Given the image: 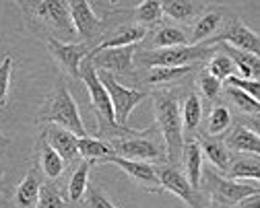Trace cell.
I'll return each instance as SVG.
<instances>
[{
  "label": "cell",
  "mask_w": 260,
  "mask_h": 208,
  "mask_svg": "<svg viewBox=\"0 0 260 208\" xmlns=\"http://www.w3.org/2000/svg\"><path fill=\"white\" fill-rule=\"evenodd\" d=\"M155 116L157 126L164 134V141L168 147V159L172 165H178L182 161L184 153V126L180 118V106L174 93H157L155 95Z\"/></svg>",
  "instance_id": "obj_1"
},
{
  "label": "cell",
  "mask_w": 260,
  "mask_h": 208,
  "mask_svg": "<svg viewBox=\"0 0 260 208\" xmlns=\"http://www.w3.org/2000/svg\"><path fill=\"white\" fill-rule=\"evenodd\" d=\"M42 120L44 122H52V124H56V126H60L64 130H69L77 138L87 136V130H85V124L81 120L77 103H75L71 91L64 85H60L56 89V93L52 95V99L48 103V110L44 112Z\"/></svg>",
  "instance_id": "obj_2"
},
{
  "label": "cell",
  "mask_w": 260,
  "mask_h": 208,
  "mask_svg": "<svg viewBox=\"0 0 260 208\" xmlns=\"http://www.w3.org/2000/svg\"><path fill=\"white\" fill-rule=\"evenodd\" d=\"M97 79L102 81V85L106 87V91L110 95L116 126L118 128H126L130 114H133V110L147 97V93L145 91H137V89H128V87L120 85L116 81V77L112 73H106V71H97Z\"/></svg>",
  "instance_id": "obj_3"
},
{
  "label": "cell",
  "mask_w": 260,
  "mask_h": 208,
  "mask_svg": "<svg viewBox=\"0 0 260 208\" xmlns=\"http://www.w3.org/2000/svg\"><path fill=\"white\" fill-rule=\"evenodd\" d=\"M215 56L211 46H180L168 50H155L145 54L141 60L151 66H192L194 62Z\"/></svg>",
  "instance_id": "obj_4"
},
{
  "label": "cell",
  "mask_w": 260,
  "mask_h": 208,
  "mask_svg": "<svg viewBox=\"0 0 260 208\" xmlns=\"http://www.w3.org/2000/svg\"><path fill=\"white\" fill-rule=\"evenodd\" d=\"M79 79L85 83V87H87V91H89V99H91V103H93L95 112L100 114V118H104V120L116 130L118 126H116V120H114V110H112L110 95H108L106 87L102 85V81L97 79V71L93 68V64H91L89 58H85L83 64H81ZM118 130H124V128H118Z\"/></svg>",
  "instance_id": "obj_5"
},
{
  "label": "cell",
  "mask_w": 260,
  "mask_h": 208,
  "mask_svg": "<svg viewBox=\"0 0 260 208\" xmlns=\"http://www.w3.org/2000/svg\"><path fill=\"white\" fill-rule=\"evenodd\" d=\"M112 153L116 157L128 159V161H151V159H161V151L155 143L147 141L143 136H126V138H116L112 141Z\"/></svg>",
  "instance_id": "obj_6"
},
{
  "label": "cell",
  "mask_w": 260,
  "mask_h": 208,
  "mask_svg": "<svg viewBox=\"0 0 260 208\" xmlns=\"http://www.w3.org/2000/svg\"><path fill=\"white\" fill-rule=\"evenodd\" d=\"M155 171H157L159 186L164 188V190H168V192L176 194L178 198H182L190 208H203L199 192L188 184V180L182 176V173L176 167H159Z\"/></svg>",
  "instance_id": "obj_7"
},
{
  "label": "cell",
  "mask_w": 260,
  "mask_h": 208,
  "mask_svg": "<svg viewBox=\"0 0 260 208\" xmlns=\"http://www.w3.org/2000/svg\"><path fill=\"white\" fill-rule=\"evenodd\" d=\"M139 46H124V48H112L104 50L100 54L91 56V64L95 71H106V73H130L133 68V60L137 54Z\"/></svg>",
  "instance_id": "obj_8"
},
{
  "label": "cell",
  "mask_w": 260,
  "mask_h": 208,
  "mask_svg": "<svg viewBox=\"0 0 260 208\" xmlns=\"http://www.w3.org/2000/svg\"><path fill=\"white\" fill-rule=\"evenodd\" d=\"M48 48L52 52V56L60 62V66L67 71L73 79H79L81 73V64L87 58L89 50L85 44H67V42H60V40H50Z\"/></svg>",
  "instance_id": "obj_9"
},
{
  "label": "cell",
  "mask_w": 260,
  "mask_h": 208,
  "mask_svg": "<svg viewBox=\"0 0 260 208\" xmlns=\"http://www.w3.org/2000/svg\"><path fill=\"white\" fill-rule=\"evenodd\" d=\"M69 11H71L75 33L83 36L85 42L95 40L97 33L102 31L104 23H102L100 17L93 13V7L87 3V0H75V3H69Z\"/></svg>",
  "instance_id": "obj_10"
},
{
  "label": "cell",
  "mask_w": 260,
  "mask_h": 208,
  "mask_svg": "<svg viewBox=\"0 0 260 208\" xmlns=\"http://www.w3.org/2000/svg\"><path fill=\"white\" fill-rule=\"evenodd\" d=\"M207 180L211 182V190L215 194L217 200L225 202V204H238L242 200H246L252 194H258V184H236L232 180H225V178H215V173L209 171L207 173Z\"/></svg>",
  "instance_id": "obj_11"
},
{
  "label": "cell",
  "mask_w": 260,
  "mask_h": 208,
  "mask_svg": "<svg viewBox=\"0 0 260 208\" xmlns=\"http://www.w3.org/2000/svg\"><path fill=\"white\" fill-rule=\"evenodd\" d=\"M34 13L46 21L50 27L75 36V27H73V19H71V11L67 3H60V0H46V3H38L34 5Z\"/></svg>",
  "instance_id": "obj_12"
},
{
  "label": "cell",
  "mask_w": 260,
  "mask_h": 208,
  "mask_svg": "<svg viewBox=\"0 0 260 208\" xmlns=\"http://www.w3.org/2000/svg\"><path fill=\"white\" fill-rule=\"evenodd\" d=\"M215 42H221V44L230 46L234 50L248 52V54H254V56H258V50H260V38H258V33L252 31V29H248L242 23H234L225 33H219V36L211 44H215Z\"/></svg>",
  "instance_id": "obj_13"
},
{
  "label": "cell",
  "mask_w": 260,
  "mask_h": 208,
  "mask_svg": "<svg viewBox=\"0 0 260 208\" xmlns=\"http://www.w3.org/2000/svg\"><path fill=\"white\" fill-rule=\"evenodd\" d=\"M147 36V29L145 27H139V25H128V27H120L116 29L110 38H106L104 42L97 44L89 54L87 58L100 54L104 50H112V48H124V46H137L143 38Z\"/></svg>",
  "instance_id": "obj_14"
},
{
  "label": "cell",
  "mask_w": 260,
  "mask_h": 208,
  "mask_svg": "<svg viewBox=\"0 0 260 208\" xmlns=\"http://www.w3.org/2000/svg\"><path fill=\"white\" fill-rule=\"evenodd\" d=\"M44 141L62 157V161H75L79 151H77V136L71 134L69 130H64L56 124H52L46 132H44Z\"/></svg>",
  "instance_id": "obj_15"
},
{
  "label": "cell",
  "mask_w": 260,
  "mask_h": 208,
  "mask_svg": "<svg viewBox=\"0 0 260 208\" xmlns=\"http://www.w3.org/2000/svg\"><path fill=\"white\" fill-rule=\"evenodd\" d=\"M108 163H114L118 165L122 171H126L130 178L149 186V188H157L159 186V180H157V171L153 165L145 163V161H128V159H122V157H116V155H110L108 159H104Z\"/></svg>",
  "instance_id": "obj_16"
},
{
  "label": "cell",
  "mask_w": 260,
  "mask_h": 208,
  "mask_svg": "<svg viewBox=\"0 0 260 208\" xmlns=\"http://www.w3.org/2000/svg\"><path fill=\"white\" fill-rule=\"evenodd\" d=\"M227 147V151H238V153H246V155H254L258 157L260 153V138L256 132H252L246 126H236L234 132L227 136V141L223 143Z\"/></svg>",
  "instance_id": "obj_17"
},
{
  "label": "cell",
  "mask_w": 260,
  "mask_h": 208,
  "mask_svg": "<svg viewBox=\"0 0 260 208\" xmlns=\"http://www.w3.org/2000/svg\"><path fill=\"white\" fill-rule=\"evenodd\" d=\"M182 159H184V165H186L188 184L194 190H199L201 188V176H203V151L199 147V141H192V143L184 145Z\"/></svg>",
  "instance_id": "obj_18"
},
{
  "label": "cell",
  "mask_w": 260,
  "mask_h": 208,
  "mask_svg": "<svg viewBox=\"0 0 260 208\" xmlns=\"http://www.w3.org/2000/svg\"><path fill=\"white\" fill-rule=\"evenodd\" d=\"M40 192H42V182L40 176L36 173V169H31L25 180L21 182V186L17 188V196L15 202L19 208H36L38 200H40Z\"/></svg>",
  "instance_id": "obj_19"
},
{
  "label": "cell",
  "mask_w": 260,
  "mask_h": 208,
  "mask_svg": "<svg viewBox=\"0 0 260 208\" xmlns=\"http://www.w3.org/2000/svg\"><path fill=\"white\" fill-rule=\"evenodd\" d=\"M201 151L209 157V161L221 169V171H227L232 167L234 159H232V153L227 151V147L221 143V141H215V138H201V143H199Z\"/></svg>",
  "instance_id": "obj_20"
},
{
  "label": "cell",
  "mask_w": 260,
  "mask_h": 208,
  "mask_svg": "<svg viewBox=\"0 0 260 208\" xmlns=\"http://www.w3.org/2000/svg\"><path fill=\"white\" fill-rule=\"evenodd\" d=\"M225 52H227V56L232 58L234 66L240 68V73L244 75V79L258 81V75H260V60H258V56L248 54V52L234 50V48H230V46H225Z\"/></svg>",
  "instance_id": "obj_21"
},
{
  "label": "cell",
  "mask_w": 260,
  "mask_h": 208,
  "mask_svg": "<svg viewBox=\"0 0 260 208\" xmlns=\"http://www.w3.org/2000/svg\"><path fill=\"white\" fill-rule=\"evenodd\" d=\"M77 151L81 157H85V161H95V159H108L112 153V147L104 141H97V138H91V136H83V138H77Z\"/></svg>",
  "instance_id": "obj_22"
},
{
  "label": "cell",
  "mask_w": 260,
  "mask_h": 208,
  "mask_svg": "<svg viewBox=\"0 0 260 208\" xmlns=\"http://www.w3.org/2000/svg\"><path fill=\"white\" fill-rule=\"evenodd\" d=\"M194 71V66H155L147 75L149 85H170Z\"/></svg>",
  "instance_id": "obj_23"
},
{
  "label": "cell",
  "mask_w": 260,
  "mask_h": 208,
  "mask_svg": "<svg viewBox=\"0 0 260 208\" xmlns=\"http://www.w3.org/2000/svg\"><path fill=\"white\" fill-rule=\"evenodd\" d=\"M40 165H42L44 173H46L50 180L60 178L62 171H64V161H62V157L44 141V138H40Z\"/></svg>",
  "instance_id": "obj_24"
},
{
  "label": "cell",
  "mask_w": 260,
  "mask_h": 208,
  "mask_svg": "<svg viewBox=\"0 0 260 208\" xmlns=\"http://www.w3.org/2000/svg\"><path fill=\"white\" fill-rule=\"evenodd\" d=\"M153 46L157 50H168V48H180V46H190L186 33L180 27H164L155 33Z\"/></svg>",
  "instance_id": "obj_25"
},
{
  "label": "cell",
  "mask_w": 260,
  "mask_h": 208,
  "mask_svg": "<svg viewBox=\"0 0 260 208\" xmlns=\"http://www.w3.org/2000/svg\"><path fill=\"white\" fill-rule=\"evenodd\" d=\"M180 118H182V126L192 132L201 122H203V103H201V97L199 95H188L186 101H184V108L180 112Z\"/></svg>",
  "instance_id": "obj_26"
},
{
  "label": "cell",
  "mask_w": 260,
  "mask_h": 208,
  "mask_svg": "<svg viewBox=\"0 0 260 208\" xmlns=\"http://www.w3.org/2000/svg\"><path fill=\"white\" fill-rule=\"evenodd\" d=\"M91 165H93L91 161H83L75 169V173H73V178L69 182V198L73 202H79L85 196L87 188H89V171H91Z\"/></svg>",
  "instance_id": "obj_27"
},
{
  "label": "cell",
  "mask_w": 260,
  "mask_h": 208,
  "mask_svg": "<svg viewBox=\"0 0 260 208\" xmlns=\"http://www.w3.org/2000/svg\"><path fill=\"white\" fill-rule=\"evenodd\" d=\"M227 176H230V180H252L254 184H258L260 163L258 159H238L227 169Z\"/></svg>",
  "instance_id": "obj_28"
},
{
  "label": "cell",
  "mask_w": 260,
  "mask_h": 208,
  "mask_svg": "<svg viewBox=\"0 0 260 208\" xmlns=\"http://www.w3.org/2000/svg\"><path fill=\"white\" fill-rule=\"evenodd\" d=\"M221 25V15L219 13H207L205 17H201V21L194 25V33H192V46H199L201 40H207L211 33L217 31V27Z\"/></svg>",
  "instance_id": "obj_29"
},
{
  "label": "cell",
  "mask_w": 260,
  "mask_h": 208,
  "mask_svg": "<svg viewBox=\"0 0 260 208\" xmlns=\"http://www.w3.org/2000/svg\"><path fill=\"white\" fill-rule=\"evenodd\" d=\"M161 11L176 21H190L197 5H192L190 0H168V3H161Z\"/></svg>",
  "instance_id": "obj_30"
},
{
  "label": "cell",
  "mask_w": 260,
  "mask_h": 208,
  "mask_svg": "<svg viewBox=\"0 0 260 208\" xmlns=\"http://www.w3.org/2000/svg\"><path fill=\"white\" fill-rule=\"evenodd\" d=\"M234 71H236V66H234L232 58L227 56V54H215V56L211 58L209 75L215 77L219 83L225 81V79H230V77H234Z\"/></svg>",
  "instance_id": "obj_31"
},
{
  "label": "cell",
  "mask_w": 260,
  "mask_h": 208,
  "mask_svg": "<svg viewBox=\"0 0 260 208\" xmlns=\"http://www.w3.org/2000/svg\"><path fill=\"white\" fill-rule=\"evenodd\" d=\"M232 126V114L225 106H217L213 108L211 116H209V134L213 136H221L223 132H227Z\"/></svg>",
  "instance_id": "obj_32"
},
{
  "label": "cell",
  "mask_w": 260,
  "mask_h": 208,
  "mask_svg": "<svg viewBox=\"0 0 260 208\" xmlns=\"http://www.w3.org/2000/svg\"><path fill=\"white\" fill-rule=\"evenodd\" d=\"M38 208H69L67 200L60 196V192L52 186H42L40 192V200H38Z\"/></svg>",
  "instance_id": "obj_33"
},
{
  "label": "cell",
  "mask_w": 260,
  "mask_h": 208,
  "mask_svg": "<svg viewBox=\"0 0 260 208\" xmlns=\"http://www.w3.org/2000/svg\"><path fill=\"white\" fill-rule=\"evenodd\" d=\"M11 71H13V58L5 56L0 62V106H7L9 87H11Z\"/></svg>",
  "instance_id": "obj_34"
},
{
  "label": "cell",
  "mask_w": 260,
  "mask_h": 208,
  "mask_svg": "<svg viewBox=\"0 0 260 208\" xmlns=\"http://www.w3.org/2000/svg\"><path fill=\"white\" fill-rule=\"evenodd\" d=\"M137 15L143 23H157L161 19V15H164V11H161V3H157V0H147V3L139 5Z\"/></svg>",
  "instance_id": "obj_35"
},
{
  "label": "cell",
  "mask_w": 260,
  "mask_h": 208,
  "mask_svg": "<svg viewBox=\"0 0 260 208\" xmlns=\"http://www.w3.org/2000/svg\"><path fill=\"white\" fill-rule=\"evenodd\" d=\"M230 95H232V99H234L236 106L242 108L244 112H248V114H258V112H260V103H258L256 99H252L248 93L230 87Z\"/></svg>",
  "instance_id": "obj_36"
},
{
  "label": "cell",
  "mask_w": 260,
  "mask_h": 208,
  "mask_svg": "<svg viewBox=\"0 0 260 208\" xmlns=\"http://www.w3.org/2000/svg\"><path fill=\"white\" fill-rule=\"evenodd\" d=\"M225 83H227V87H234V89H240V91H244V93H248L252 99H256L258 101V97H260V83L258 81H250V79H240V77H230V79H225Z\"/></svg>",
  "instance_id": "obj_37"
},
{
  "label": "cell",
  "mask_w": 260,
  "mask_h": 208,
  "mask_svg": "<svg viewBox=\"0 0 260 208\" xmlns=\"http://www.w3.org/2000/svg\"><path fill=\"white\" fill-rule=\"evenodd\" d=\"M199 85H201V91H203V95H205L207 99H215V97L221 93V83H219L215 77H211L209 73H203V75H201Z\"/></svg>",
  "instance_id": "obj_38"
},
{
  "label": "cell",
  "mask_w": 260,
  "mask_h": 208,
  "mask_svg": "<svg viewBox=\"0 0 260 208\" xmlns=\"http://www.w3.org/2000/svg\"><path fill=\"white\" fill-rule=\"evenodd\" d=\"M87 208H116L104 192H100L97 188H87Z\"/></svg>",
  "instance_id": "obj_39"
},
{
  "label": "cell",
  "mask_w": 260,
  "mask_h": 208,
  "mask_svg": "<svg viewBox=\"0 0 260 208\" xmlns=\"http://www.w3.org/2000/svg\"><path fill=\"white\" fill-rule=\"evenodd\" d=\"M258 206H260L258 194H252V196H248L246 200H242V208H258Z\"/></svg>",
  "instance_id": "obj_40"
},
{
  "label": "cell",
  "mask_w": 260,
  "mask_h": 208,
  "mask_svg": "<svg viewBox=\"0 0 260 208\" xmlns=\"http://www.w3.org/2000/svg\"><path fill=\"white\" fill-rule=\"evenodd\" d=\"M7 145H9V138H5L3 134H0V149H5Z\"/></svg>",
  "instance_id": "obj_41"
}]
</instances>
